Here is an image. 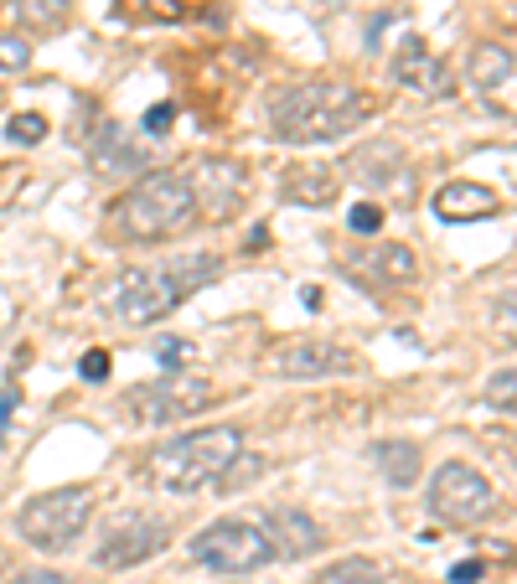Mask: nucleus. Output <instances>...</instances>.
Wrapping results in <instances>:
<instances>
[{
    "instance_id": "nucleus-35",
    "label": "nucleus",
    "mask_w": 517,
    "mask_h": 584,
    "mask_svg": "<svg viewBox=\"0 0 517 584\" xmlns=\"http://www.w3.org/2000/svg\"><path fill=\"white\" fill-rule=\"evenodd\" d=\"M0 569H6V553H0Z\"/></svg>"
},
{
    "instance_id": "nucleus-19",
    "label": "nucleus",
    "mask_w": 517,
    "mask_h": 584,
    "mask_svg": "<svg viewBox=\"0 0 517 584\" xmlns=\"http://www.w3.org/2000/svg\"><path fill=\"white\" fill-rule=\"evenodd\" d=\"M465 78L471 88L482 93V99H497L513 88V47H502V42H482V47L471 52V63H465Z\"/></svg>"
},
{
    "instance_id": "nucleus-7",
    "label": "nucleus",
    "mask_w": 517,
    "mask_h": 584,
    "mask_svg": "<svg viewBox=\"0 0 517 584\" xmlns=\"http://www.w3.org/2000/svg\"><path fill=\"white\" fill-rule=\"evenodd\" d=\"M212 398H218V388H212L207 378H191V373H166V378L135 383V388L124 394L120 409L130 414V425H140V430H161V425H176V419L202 414Z\"/></svg>"
},
{
    "instance_id": "nucleus-3",
    "label": "nucleus",
    "mask_w": 517,
    "mask_h": 584,
    "mask_svg": "<svg viewBox=\"0 0 517 584\" xmlns=\"http://www.w3.org/2000/svg\"><path fill=\"white\" fill-rule=\"evenodd\" d=\"M218 258L212 254H191V258H172V264H145V269H124L109 290V310L130 321V327H155L166 321L197 285L218 279Z\"/></svg>"
},
{
    "instance_id": "nucleus-23",
    "label": "nucleus",
    "mask_w": 517,
    "mask_h": 584,
    "mask_svg": "<svg viewBox=\"0 0 517 584\" xmlns=\"http://www.w3.org/2000/svg\"><path fill=\"white\" fill-rule=\"evenodd\" d=\"M6 135H11V145H42L47 140V120L42 114H11V124H6Z\"/></svg>"
},
{
    "instance_id": "nucleus-12",
    "label": "nucleus",
    "mask_w": 517,
    "mask_h": 584,
    "mask_svg": "<svg viewBox=\"0 0 517 584\" xmlns=\"http://www.w3.org/2000/svg\"><path fill=\"white\" fill-rule=\"evenodd\" d=\"M342 269L358 285H367V290H404V285H414L419 279V254L414 249H404V243H378V249H367V254H346Z\"/></svg>"
},
{
    "instance_id": "nucleus-20",
    "label": "nucleus",
    "mask_w": 517,
    "mask_h": 584,
    "mask_svg": "<svg viewBox=\"0 0 517 584\" xmlns=\"http://www.w3.org/2000/svg\"><path fill=\"white\" fill-rule=\"evenodd\" d=\"M367 455H373V465L383 471V482L398 486V492H404V486H414V482H419V471H425V461H419V445H414V440H378Z\"/></svg>"
},
{
    "instance_id": "nucleus-1",
    "label": "nucleus",
    "mask_w": 517,
    "mask_h": 584,
    "mask_svg": "<svg viewBox=\"0 0 517 584\" xmlns=\"http://www.w3.org/2000/svg\"><path fill=\"white\" fill-rule=\"evenodd\" d=\"M367 114L352 84H331V78H310V84H285L279 93H270V130L285 145H327L342 140L346 130H358Z\"/></svg>"
},
{
    "instance_id": "nucleus-4",
    "label": "nucleus",
    "mask_w": 517,
    "mask_h": 584,
    "mask_svg": "<svg viewBox=\"0 0 517 584\" xmlns=\"http://www.w3.org/2000/svg\"><path fill=\"white\" fill-rule=\"evenodd\" d=\"M243 455V434L233 425H207V430L176 434L145 455V482L155 492H202L218 486Z\"/></svg>"
},
{
    "instance_id": "nucleus-24",
    "label": "nucleus",
    "mask_w": 517,
    "mask_h": 584,
    "mask_svg": "<svg viewBox=\"0 0 517 584\" xmlns=\"http://www.w3.org/2000/svg\"><path fill=\"white\" fill-rule=\"evenodd\" d=\"M32 63V47H26V36H0V73H21Z\"/></svg>"
},
{
    "instance_id": "nucleus-16",
    "label": "nucleus",
    "mask_w": 517,
    "mask_h": 584,
    "mask_svg": "<svg viewBox=\"0 0 517 584\" xmlns=\"http://www.w3.org/2000/svg\"><path fill=\"white\" fill-rule=\"evenodd\" d=\"M279 197H285V202H295V207H331L337 197H342V172L316 166V161L290 166V172L279 176Z\"/></svg>"
},
{
    "instance_id": "nucleus-26",
    "label": "nucleus",
    "mask_w": 517,
    "mask_h": 584,
    "mask_svg": "<svg viewBox=\"0 0 517 584\" xmlns=\"http://www.w3.org/2000/svg\"><path fill=\"white\" fill-rule=\"evenodd\" d=\"M140 124H145V135H151V140H161V135H166V130L176 124V103H151Z\"/></svg>"
},
{
    "instance_id": "nucleus-31",
    "label": "nucleus",
    "mask_w": 517,
    "mask_h": 584,
    "mask_svg": "<svg viewBox=\"0 0 517 584\" xmlns=\"http://www.w3.org/2000/svg\"><path fill=\"white\" fill-rule=\"evenodd\" d=\"M11 584H73L68 574H57V569H26V574H16Z\"/></svg>"
},
{
    "instance_id": "nucleus-17",
    "label": "nucleus",
    "mask_w": 517,
    "mask_h": 584,
    "mask_svg": "<svg viewBox=\"0 0 517 584\" xmlns=\"http://www.w3.org/2000/svg\"><path fill=\"white\" fill-rule=\"evenodd\" d=\"M346 172L358 176L362 187H398L404 191V172H409V166H404V155L394 151V145H388V140H373V145H358V151L346 155Z\"/></svg>"
},
{
    "instance_id": "nucleus-27",
    "label": "nucleus",
    "mask_w": 517,
    "mask_h": 584,
    "mask_svg": "<svg viewBox=\"0 0 517 584\" xmlns=\"http://www.w3.org/2000/svg\"><path fill=\"white\" fill-rule=\"evenodd\" d=\"M109 367H114V362H109V352H103V346L84 352V362H78V373H84V383H103V378H109Z\"/></svg>"
},
{
    "instance_id": "nucleus-11",
    "label": "nucleus",
    "mask_w": 517,
    "mask_h": 584,
    "mask_svg": "<svg viewBox=\"0 0 517 584\" xmlns=\"http://www.w3.org/2000/svg\"><path fill=\"white\" fill-rule=\"evenodd\" d=\"M352 367H358V357L337 342H279L270 352V373L290 383H321L337 373H352Z\"/></svg>"
},
{
    "instance_id": "nucleus-8",
    "label": "nucleus",
    "mask_w": 517,
    "mask_h": 584,
    "mask_svg": "<svg viewBox=\"0 0 517 584\" xmlns=\"http://www.w3.org/2000/svg\"><path fill=\"white\" fill-rule=\"evenodd\" d=\"M430 513L450 528H476L497 513V486L486 482L476 465L465 461H446L430 482Z\"/></svg>"
},
{
    "instance_id": "nucleus-34",
    "label": "nucleus",
    "mask_w": 517,
    "mask_h": 584,
    "mask_svg": "<svg viewBox=\"0 0 517 584\" xmlns=\"http://www.w3.org/2000/svg\"><path fill=\"white\" fill-rule=\"evenodd\" d=\"M378 584H409V580H378Z\"/></svg>"
},
{
    "instance_id": "nucleus-29",
    "label": "nucleus",
    "mask_w": 517,
    "mask_h": 584,
    "mask_svg": "<svg viewBox=\"0 0 517 584\" xmlns=\"http://www.w3.org/2000/svg\"><path fill=\"white\" fill-rule=\"evenodd\" d=\"M120 5H140V11H145V16H166V21H176L182 16V0H120Z\"/></svg>"
},
{
    "instance_id": "nucleus-18",
    "label": "nucleus",
    "mask_w": 517,
    "mask_h": 584,
    "mask_svg": "<svg viewBox=\"0 0 517 584\" xmlns=\"http://www.w3.org/2000/svg\"><path fill=\"white\" fill-rule=\"evenodd\" d=\"M94 172L99 176H124V172H151V151L140 145V140H130V130H103L99 140H94Z\"/></svg>"
},
{
    "instance_id": "nucleus-14",
    "label": "nucleus",
    "mask_w": 517,
    "mask_h": 584,
    "mask_svg": "<svg viewBox=\"0 0 517 584\" xmlns=\"http://www.w3.org/2000/svg\"><path fill=\"white\" fill-rule=\"evenodd\" d=\"M394 78L409 88V93H419V99H446L450 93V68L425 47V42H419V36H409V42L398 47Z\"/></svg>"
},
{
    "instance_id": "nucleus-25",
    "label": "nucleus",
    "mask_w": 517,
    "mask_h": 584,
    "mask_svg": "<svg viewBox=\"0 0 517 584\" xmlns=\"http://www.w3.org/2000/svg\"><path fill=\"white\" fill-rule=\"evenodd\" d=\"M346 228L362 233V239H367V233H378V228H383V207L378 202H358L352 212H346Z\"/></svg>"
},
{
    "instance_id": "nucleus-28",
    "label": "nucleus",
    "mask_w": 517,
    "mask_h": 584,
    "mask_svg": "<svg viewBox=\"0 0 517 584\" xmlns=\"http://www.w3.org/2000/svg\"><path fill=\"white\" fill-rule=\"evenodd\" d=\"M513 367H502V373H492V383H486V394H492V404H502V414H513Z\"/></svg>"
},
{
    "instance_id": "nucleus-30",
    "label": "nucleus",
    "mask_w": 517,
    "mask_h": 584,
    "mask_svg": "<svg viewBox=\"0 0 517 584\" xmlns=\"http://www.w3.org/2000/svg\"><path fill=\"white\" fill-rule=\"evenodd\" d=\"M482 574H486V564H482V559H461V564L450 569V584H476Z\"/></svg>"
},
{
    "instance_id": "nucleus-22",
    "label": "nucleus",
    "mask_w": 517,
    "mask_h": 584,
    "mask_svg": "<svg viewBox=\"0 0 517 584\" xmlns=\"http://www.w3.org/2000/svg\"><path fill=\"white\" fill-rule=\"evenodd\" d=\"M383 574H378V564L373 559H337L331 569H321L310 584H378Z\"/></svg>"
},
{
    "instance_id": "nucleus-9",
    "label": "nucleus",
    "mask_w": 517,
    "mask_h": 584,
    "mask_svg": "<svg viewBox=\"0 0 517 584\" xmlns=\"http://www.w3.org/2000/svg\"><path fill=\"white\" fill-rule=\"evenodd\" d=\"M187 191L197 218H212V223H233L243 207H249V191H254V176L249 166L228 161V155H207L197 166H187Z\"/></svg>"
},
{
    "instance_id": "nucleus-15",
    "label": "nucleus",
    "mask_w": 517,
    "mask_h": 584,
    "mask_svg": "<svg viewBox=\"0 0 517 584\" xmlns=\"http://www.w3.org/2000/svg\"><path fill=\"white\" fill-rule=\"evenodd\" d=\"M435 212L446 223H476V218H497L502 212V197L482 181H446L435 191Z\"/></svg>"
},
{
    "instance_id": "nucleus-21",
    "label": "nucleus",
    "mask_w": 517,
    "mask_h": 584,
    "mask_svg": "<svg viewBox=\"0 0 517 584\" xmlns=\"http://www.w3.org/2000/svg\"><path fill=\"white\" fill-rule=\"evenodd\" d=\"M73 5H78V0H16L11 11H16V21L26 26V32L52 36L73 21Z\"/></svg>"
},
{
    "instance_id": "nucleus-13",
    "label": "nucleus",
    "mask_w": 517,
    "mask_h": 584,
    "mask_svg": "<svg viewBox=\"0 0 517 584\" xmlns=\"http://www.w3.org/2000/svg\"><path fill=\"white\" fill-rule=\"evenodd\" d=\"M258 533L270 538L275 559H290V564H300V559L327 549L321 522H316L310 513H300V507H270V513L258 517Z\"/></svg>"
},
{
    "instance_id": "nucleus-33",
    "label": "nucleus",
    "mask_w": 517,
    "mask_h": 584,
    "mask_svg": "<svg viewBox=\"0 0 517 584\" xmlns=\"http://www.w3.org/2000/svg\"><path fill=\"white\" fill-rule=\"evenodd\" d=\"M16 388H6V398H0V434H6V419H11V409H16Z\"/></svg>"
},
{
    "instance_id": "nucleus-6",
    "label": "nucleus",
    "mask_w": 517,
    "mask_h": 584,
    "mask_svg": "<svg viewBox=\"0 0 517 584\" xmlns=\"http://www.w3.org/2000/svg\"><path fill=\"white\" fill-rule=\"evenodd\" d=\"M187 559L218 569V574H254V569H264L275 559V549H270V538L258 533V522H249V517H218V522H207V528L191 533Z\"/></svg>"
},
{
    "instance_id": "nucleus-5",
    "label": "nucleus",
    "mask_w": 517,
    "mask_h": 584,
    "mask_svg": "<svg viewBox=\"0 0 517 584\" xmlns=\"http://www.w3.org/2000/svg\"><path fill=\"white\" fill-rule=\"evenodd\" d=\"M88 517H94V492L88 486H57V492H36L32 502H21L16 533L42 553H63L84 538Z\"/></svg>"
},
{
    "instance_id": "nucleus-10",
    "label": "nucleus",
    "mask_w": 517,
    "mask_h": 584,
    "mask_svg": "<svg viewBox=\"0 0 517 584\" xmlns=\"http://www.w3.org/2000/svg\"><path fill=\"white\" fill-rule=\"evenodd\" d=\"M172 543V517H155V513H124L120 522H109V533L99 538L94 549V564L99 569H135L145 559Z\"/></svg>"
},
{
    "instance_id": "nucleus-2",
    "label": "nucleus",
    "mask_w": 517,
    "mask_h": 584,
    "mask_svg": "<svg viewBox=\"0 0 517 584\" xmlns=\"http://www.w3.org/2000/svg\"><path fill=\"white\" fill-rule=\"evenodd\" d=\"M191 223H197V207H191V191L182 172H145L135 187L124 197H114V207H109V233L124 243L182 239Z\"/></svg>"
},
{
    "instance_id": "nucleus-32",
    "label": "nucleus",
    "mask_w": 517,
    "mask_h": 584,
    "mask_svg": "<svg viewBox=\"0 0 517 584\" xmlns=\"http://www.w3.org/2000/svg\"><path fill=\"white\" fill-rule=\"evenodd\" d=\"M155 352H161V362H166V367H172V373H176V362L187 357V342H161V346H155Z\"/></svg>"
}]
</instances>
